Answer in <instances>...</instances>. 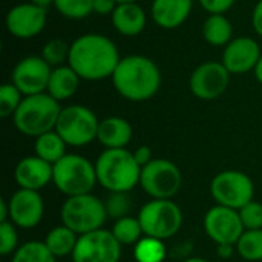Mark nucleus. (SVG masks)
<instances>
[{
  "mask_svg": "<svg viewBox=\"0 0 262 262\" xmlns=\"http://www.w3.org/2000/svg\"><path fill=\"white\" fill-rule=\"evenodd\" d=\"M120 60V51L109 37L89 32L71 43L68 64L81 80L100 81L112 78Z\"/></svg>",
  "mask_w": 262,
  "mask_h": 262,
  "instance_id": "1",
  "label": "nucleus"
},
{
  "mask_svg": "<svg viewBox=\"0 0 262 262\" xmlns=\"http://www.w3.org/2000/svg\"><path fill=\"white\" fill-rule=\"evenodd\" d=\"M111 80L115 91L123 98L141 103L157 95L163 78L158 64L152 58L132 54L121 57Z\"/></svg>",
  "mask_w": 262,
  "mask_h": 262,
  "instance_id": "2",
  "label": "nucleus"
},
{
  "mask_svg": "<svg viewBox=\"0 0 262 262\" xmlns=\"http://www.w3.org/2000/svg\"><path fill=\"white\" fill-rule=\"evenodd\" d=\"M141 166L137 163L134 152L124 149H104L97 161L95 172L97 181L109 192L129 193L140 184Z\"/></svg>",
  "mask_w": 262,
  "mask_h": 262,
  "instance_id": "3",
  "label": "nucleus"
},
{
  "mask_svg": "<svg viewBox=\"0 0 262 262\" xmlns=\"http://www.w3.org/2000/svg\"><path fill=\"white\" fill-rule=\"evenodd\" d=\"M61 109L60 101L52 98L48 92H43L25 97L12 120L20 134L37 138L46 132L55 130Z\"/></svg>",
  "mask_w": 262,
  "mask_h": 262,
  "instance_id": "4",
  "label": "nucleus"
},
{
  "mask_svg": "<svg viewBox=\"0 0 262 262\" xmlns=\"http://www.w3.org/2000/svg\"><path fill=\"white\" fill-rule=\"evenodd\" d=\"M52 183L66 196L91 193L95 187V163L77 154H66L52 164Z\"/></svg>",
  "mask_w": 262,
  "mask_h": 262,
  "instance_id": "5",
  "label": "nucleus"
},
{
  "mask_svg": "<svg viewBox=\"0 0 262 262\" xmlns=\"http://www.w3.org/2000/svg\"><path fill=\"white\" fill-rule=\"evenodd\" d=\"M60 216L61 224L74 230L78 236L103 229L106 220L109 218L104 201L92 193L68 196L61 206Z\"/></svg>",
  "mask_w": 262,
  "mask_h": 262,
  "instance_id": "6",
  "label": "nucleus"
},
{
  "mask_svg": "<svg viewBox=\"0 0 262 262\" xmlns=\"http://www.w3.org/2000/svg\"><path fill=\"white\" fill-rule=\"evenodd\" d=\"M144 236L169 239L177 235L183 226V212L172 200H152L146 203L138 216Z\"/></svg>",
  "mask_w": 262,
  "mask_h": 262,
  "instance_id": "7",
  "label": "nucleus"
},
{
  "mask_svg": "<svg viewBox=\"0 0 262 262\" xmlns=\"http://www.w3.org/2000/svg\"><path fill=\"white\" fill-rule=\"evenodd\" d=\"M100 121L86 106L71 104L61 109L55 130L68 146L83 147L97 140Z\"/></svg>",
  "mask_w": 262,
  "mask_h": 262,
  "instance_id": "8",
  "label": "nucleus"
},
{
  "mask_svg": "<svg viewBox=\"0 0 262 262\" xmlns=\"http://www.w3.org/2000/svg\"><path fill=\"white\" fill-rule=\"evenodd\" d=\"M140 186L152 200H172L183 186V175L170 160L154 158L141 169Z\"/></svg>",
  "mask_w": 262,
  "mask_h": 262,
  "instance_id": "9",
  "label": "nucleus"
},
{
  "mask_svg": "<svg viewBox=\"0 0 262 262\" xmlns=\"http://www.w3.org/2000/svg\"><path fill=\"white\" fill-rule=\"evenodd\" d=\"M210 193L218 206L239 210L253 201L255 186L250 177L244 172L224 170L213 177L210 183Z\"/></svg>",
  "mask_w": 262,
  "mask_h": 262,
  "instance_id": "10",
  "label": "nucleus"
},
{
  "mask_svg": "<svg viewBox=\"0 0 262 262\" xmlns=\"http://www.w3.org/2000/svg\"><path fill=\"white\" fill-rule=\"evenodd\" d=\"M120 258L121 244L106 229L80 235L72 253L74 262H118Z\"/></svg>",
  "mask_w": 262,
  "mask_h": 262,
  "instance_id": "11",
  "label": "nucleus"
},
{
  "mask_svg": "<svg viewBox=\"0 0 262 262\" xmlns=\"http://www.w3.org/2000/svg\"><path fill=\"white\" fill-rule=\"evenodd\" d=\"M230 72L221 61H204L193 69L189 78L190 92L204 101L220 98L229 88Z\"/></svg>",
  "mask_w": 262,
  "mask_h": 262,
  "instance_id": "12",
  "label": "nucleus"
},
{
  "mask_svg": "<svg viewBox=\"0 0 262 262\" xmlns=\"http://www.w3.org/2000/svg\"><path fill=\"white\" fill-rule=\"evenodd\" d=\"M52 68L41 58V55L23 57L12 69L11 83L25 95H37L48 91Z\"/></svg>",
  "mask_w": 262,
  "mask_h": 262,
  "instance_id": "13",
  "label": "nucleus"
},
{
  "mask_svg": "<svg viewBox=\"0 0 262 262\" xmlns=\"http://www.w3.org/2000/svg\"><path fill=\"white\" fill-rule=\"evenodd\" d=\"M203 224H204L206 235L216 246L218 244L236 246V243L246 232L243 221L239 218V212L218 204L206 213Z\"/></svg>",
  "mask_w": 262,
  "mask_h": 262,
  "instance_id": "14",
  "label": "nucleus"
},
{
  "mask_svg": "<svg viewBox=\"0 0 262 262\" xmlns=\"http://www.w3.org/2000/svg\"><path fill=\"white\" fill-rule=\"evenodd\" d=\"M48 11L35 3L26 2L12 6L5 18L8 32L18 40H29L37 37L46 26Z\"/></svg>",
  "mask_w": 262,
  "mask_h": 262,
  "instance_id": "15",
  "label": "nucleus"
},
{
  "mask_svg": "<svg viewBox=\"0 0 262 262\" xmlns=\"http://www.w3.org/2000/svg\"><path fill=\"white\" fill-rule=\"evenodd\" d=\"M9 221L20 229H34L45 215V203L37 190L18 189L8 200Z\"/></svg>",
  "mask_w": 262,
  "mask_h": 262,
  "instance_id": "16",
  "label": "nucleus"
},
{
  "mask_svg": "<svg viewBox=\"0 0 262 262\" xmlns=\"http://www.w3.org/2000/svg\"><path fill=\"white\" fill-rule=\"evenodd\" d=\"M259 43L252 37H235L223 51L221 63L230 72V75H243L253 72L261 58Z\"/></svg>",
  "mask_w": 262,
  "mask_h": 262,
  "instance_id": "17",
  "label": "nucleus"
},
{
  "mask_svg": "<svg viewBox=\"0 0 262 262\" xmlns=\"http://www.w3.org/2000/svg\"><path fill=\"white\" fill-rule=\"evenodd\" d=\"M14 178L20 189L38 192L52 181V164L37 155L25 157L17 163Z\"/></svg>",
  "mask_w": 262,
  "mask_h": 262,
  "instance_id": "18",
  "label": "nucleus"
},
{
  "mask_svg": "<svg viewBox=\"0 0 262 262\" xmlns=\"http://www.w3.org/2000/svg\"><path fill=\"white\" fill-rule=\"evenodd\" d=\"M193 8V0H152L150 17L161 29H177L183 26Z\"/></svg>",
  "mask_w": 262,
  "mask_h": 262,
  "instance_id": "19",
  "label": "nucleus"
},
{
  "mask_svg": "<svg viewBox=\"0 0 262 262\" xmlns=\"http://www.w3.org/2000/svg\"><path fill=\"white\" fill-rule=\"evenodd\" d=\"M111 18L115 31L124 37L140 35L147 25L146 11L141 5H138V2L118 3Z\"/></svg>",
  "mask_w": 262,
  "mask_h": 262,
  "instance_id": "20",
  "label": "nucleus"
},
{
  "mask_svg": "<svg viewBox=\"0 0 262 262\" xmlns=\"http://www.w3.org/2000/svg\"><path fill=\"white\" fill-rule=\"evenodd\" d=\"M134 135L130 123L123 117H106L100 120L97 140L106 149H124Z\"/></svg>",
  "mask_w": 262,
  "mask_h": 262,
  "instance_id": "21",
  "label": "nucleus"
},
{
  "mask_svg": "<svg viewBox=\"0 0 262 262\" xmlns=\"http://www.w3.org/2000/svg\"><path fill=\"white\" fill-rule=\"evenodd\" d=\"M80 81L81 78L69 64L57 66V68H52V74H51L46 92L52 98L61 103L75 95V92L78 91Z\"/></svg>",
  "mask_w": 262,
  "mask_h": 262,
  "instance_id": "22",
  "label": "nucleus"
},
{
  "mask_svg": "<svg viewBox=\"0 0 262 262\" xmlns=\"http://www.w3.org/2000/svg\"><path fill=\"white\" fill-rule=\"evenodd\" d=\"M203 38L212 46L226 48L235 38L233 25L226 14H209L203 23Z\"/></svg>",
  "mask_w": 262,
  "mask_h": 262,
  "instance_id": "23",
  "label": "nucleus"
},
{
  "mask_svg": "<svg viewBox=\"0 0 262 262\" xmlns=\"http://www.w3.org/2000/svg\"><path fill=\"white\" fill-rule=\"evenodd\" d=\"M77 241H78V235L69 227H66L64 224H61V226L51 229L46 233L43 243L46 244V247L55 258H61L68 255L72 256Z\"/></svg>",
  "mask_w": 262,
  "mask_h": 262,
  "instance_id": "24",
  "label": "nucleus"
},
{
  "mask_svg": "<svg viewBox=\"0 0 262 262\" xmlns=\"http://www.w3.org/2000/svg\"><path fill=\"white\" fill-rule=\"evenodd\" d=\"M66 146L68 144L57 134V130H51L35 138L34 150L38 158L48 161L49 164H55L66 155Z\"/></svg>",
  "mask_w": 262,
  "mask_h": 262,
  "instance_id": "25",
  "label": "nucleus"
},
{
  "mask_svg": "<svg viewBox=\"0 0 262 262\" xmlns=\"http://www.w3.org/2000/svg\"><path fill=\"white\" fill-rule=\"evenodd\" d=\"M112 235L115 236V239L121 244V246H135L143 236V227L140 224L138 218L134 216H124L120 218L114 223L112 226Z\"/></svg>",
  "mask_w": 262,
  "mask_h": 262,
  "instance_id": "26",
  "label": "nucleus"
},
{
  "mask_svg": "<svg viewBox=\"0 0 262 262\" xmlns=\"http://www.w3.org/2000/svg\"><path fill=\"white\" fill-rule=\"evenodd\" d=\"M12 262H57V258L49 252L45 243L29 241L14 252Z\"/></svg>",
  "mask_w": 262,
  "mask_h": 262,
  "instance_id": "27",
  "label": "nucleus"
},
{
  "mask_svg": "<svg viewBox=\"0 0 262 262\" xmlns=\"http://www.w3.org/2000/svg\"><path fill=\"white\" fill-rule=\"evenodd\" d=\"M134 256L137 262H164L166 258V247L161 239L143 236L134 250Z\"/></svg>",
  "mask_w": 262,
  "mask_h": 262,
  "instance_id": "28",
  "label": "nucleus"
},
{
  "mask_svg": "<svg viewBox=\"0 0 262 262\" xmlns=\"http://www.w3.org/2000/svg\"><path fill=\"white\" fill-rule=\"evenodd\" d=\"M236 252L246 261H262V229L246 230L236 243Z\"/></svg>",
  "mask_w": 262,
  "mask_h": 262,
  "instance_id": "29",
  "label": "nucleus"
},
{
  "mask_svg": "<svg viewBox=\"0 0 262 262\" xmlns=\"http://www.w3.org/2000/svg\"><path fill=\"white\" fill-rule=\"evenodd\" d=\"M69 51H71L69 43H66L61 38H51L43 45L40 55L51 68H57V66L68 64Z\"/></svg>",
  "mask_w": 262,
  "mask_h": 262,
  "instance_id": "30",
  "label": "nucleus"
},
{
  "mask_svg": "<svg viewBox=\"0 0 262 262\" xmlns=\"http://www.w3.org/2000/svg\"><path fill=\"white\" fill-rule=\"evenodd\" d=\"M52 6L69 20H81L94 14V0H54Z\"/></svg>",
  "mask_w": 262,
  "mask_h": 262,
  "instance_id": "31",
  "label": "nucleus"
},
{
  "mask_svg": "<svg viewBox=\"0 0 262 262\" xmlns=\"http://www.w3.org/2000/svg\"><path fill=\"white\" fill-rule=\"evenodd\" d=\"M25 95L12 83H5L0 88V117H14L18 106L21 104Z\"/></svg>",
  "mask_w": 262,
  "mask_h": 262,
  "instance_id": "32",
  "label": "nucleus"
},
{
  "mask_svg": "<svg viewBox=\"0 0 262 262\" xmlns=\"http://www.w3.org/2000/svg\"><path fill=\"white\" fill-rule=\"evenodd\" d=\"M104 207H106L107 216L117 221L120 218L129 216L132 204L126 192H111L104 201Z\"/></svg>",
  "mask_w": 262,
  "mask_h": 262,
  "instance_id": "33",
  "label": "nucleus"
},
{
  "mask_svg": "<svg viewBox=\"0 0 262 262\" xmlns=\"http://www.w3.org/2000/svg\"><path fill=\"white\" fill-rule=\"evenodd\" d=\"M239 218L246 230H259L262 229V204L258 201H250L243 209L238 210Z\"/></svg>",
  "mask_w": 262,
  "mask_h": 262,
  "instance_id": "34",
  "label": "nucleus"
},
{
  "mask_svg": "<svg viewBox=\"0 0 262 262\" xmlns=\"http://www.w3.org/2000/svg\"><path fill=\"white\" fill-rule=\"evenodd\" d=\"M18 235L15 230V226L11 221L0 223V253L3 256L14 255V252L18 249Z\"/></svg>",
  "mask_w": 262,
  "mask_h": 262,
  "instance_id": "35",
  "label": "nucleus"
},
{
  "mask_svg": "<svg viewBox=\"0 0 262 262\" xmlns=\"http://www.w3.org/2000/svg\"><path fill=\"white\" fill-rule=\"evenodd\" d=\"M201 8L207 11V14H226L236 0H198Z\"/></svg>",
  "mask_w": 262,
  "mask_h": 262,
  "instance_id": "36",
  "label": "nucleus"
},
{
  "mask_svg": "<svg viewBox=\"0 0 262 262\" xmlns=\"http://www.w3.org/2000/svg\"><path fill=\"white\" fill-rule=\"evenodd\" d=\"M117 6H118L117 0H94V14L112 15Z\"/></svg>",
  "mask_w": 262,
  "mask_h": 262,
  "instance_id": "37",
  "label": "nucleus"
},
{
  "mask_svg": "<svg viewBox=\"0 0 262 262\" xmlns=\"http://www.w3.org/2000/svg\"><path fill=\"white\" fill-rule=\"evenodd\" d=\"M134 157H135L137 163H138L141 167H144L146 164H149V163L154 160V158H152V150H150V147H147V146H140V147H137L135 152H134Z\"/></svg>",
  "mask_w": 262,
  "mask_h": 262,
  "instance_id": "38",
  "label": "nucleus"
},
{
  "mask_svg": "<svg viewBox=\"0 0 262 262\" xmlns=\"http://www.w3.org/2000/svg\"><path fill=\"white\" fill-rule=\"evenodd\" d=\"M252 26L253 31L262 37V0H258V3L252 11Z\"/></svg>",
  "mask_w": 262,
  "mask_h": 262,
  "instance_id": "39",
  "label": "nucleus"
},
{
  "mask_svg": "<svg viewBox=\"0 0 262 262\" xmlns=\"http://www.w3.org/2000/svg\"><path fill=\"white\" fill-rule=\"evenodd\" d=\"M235 250H236V246L235 244H218L216 255L221 259H229V258H232V255H233Z\"/></svg>",
  "mask_w": 262,
  "mask_h": 262,
  "instance_id": "40",
  "label": "nucleus"
},
{
  "mask_svg": "<svg viewBox=\"0 0 262 262\" xmlns=\"http://www.w3.org/2000/svg\"><path fill=\"white\" fill-rule=\"evenodd\" d=\"M9 221V206L6 200H0V223Z\"/></svg>",
  "mask_w": 262,
  "mask_h": 262,
  "instance_id": "41",
  "label": "nucleus"
},
{
  "mask_svg": "<svg viewBox=\"0 0 262 262\" xmlns=\"http://www.w3.org/2000/svg\"><path fill=\"white\" fill-rule=\"evenodd\" d=\"M253 74H255V78H256V81L262 84V55L261 58H259V61H258V64L255 66V69H253Z\"/></svg>",
  "mask_w": 262,
  "mask_h": 262,
  "instance_id": "42",
  "label": "nucleus"
},
{
  "mask_svg": "<svg viewBox=\"0 0 262 262\" xmlns=\"http://www.w3.org/2000/svg\"><path fill=\"white\" fill-rule=\"evenodd\" d=\"M29 2L31 3H35V5H38L41 8H46V9H48V6L54 5V0H29Z\"/></svg>",
  "mask_w": 262,
  "mask_h": 262,
  "instance_id": "43",
  "label": "nucleus"
},
{
  "mask_svg": "<svg viewBox=\"0 0 262 262\" xmlns=\"http://www.w3.org/2000/svg\"><path fill=\"white\" fill-rule=\"evenodd\" d=\"M183 262H209V261H206L204 258H189V259H186V261H183Z\"/></svg>",
  "mask_w": 262,
  "mask_h": 262,
  "instance_id": "44",
  "label": "nucleus"
},
{
  "mask_svg": "<svg viewBox=\"0 0 262 262\" xmlns=\"http://www.w3.org/2000/svg\"><path fill=\"white\" fill-rule=\"evenodd\" d=\"M118 3H129V2H138V0H117Z\"/></svg>",
  "mask_w": 262,
  "mask_h": 262,
  "instance_id": "45",
  "label": "nucleus"
}]
</instances>
